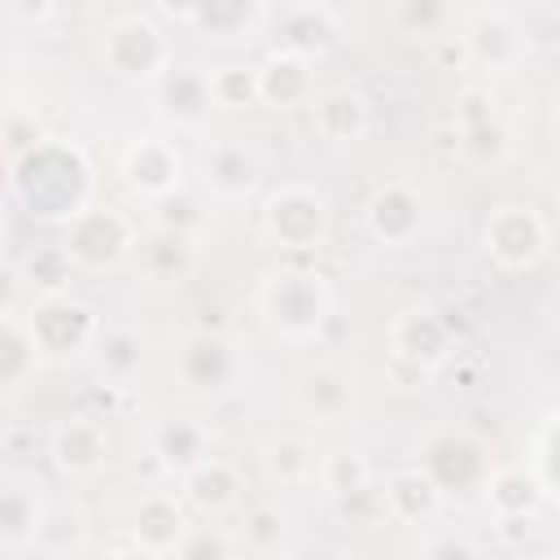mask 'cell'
I'll return each instance as SVG.
<instances>
[{"mask_svg": "<svg viewBox=\"0 0 560 560\" xmlns=\"http://www.w3.org/2000/svg\"><path fill=\"white\" fill-rule=\"evenodd\" d=\"M262 472H267L271 486H284V490L311 486L315 472H319L315 446L302 442V438H271V442L262 446Z\"/></svg>", "mask_w": 560, "mask_h": 560, "instance_id": "d4e9b609", "label": "cell"}, {"mask_svg": "<svg viewBox=\"0 0 560 560\" xmlns=\"http://www.w3.org/2000/svg\"><path fill=\"white\" fill-rule=\"evenodd\" d=\"M26 332L39 350V359H74L96 346L101 315L70 293H44L26 315Z\"/></svg>", "mask_w": 560, "mask_h": 560, "instance_id": "8992f818", "label": "cell"}, {"mask_svg": "<svg viewBox=\"0 0 560 560\" xmlns=\"http://www.w3.org/2000/svg\"><path fill=\"white\" fill-rule=\"evenodd\" d=\"M153 451L162 455L166 468L188 472L192 464H201L210 455V438L197 420H166V424L153 429Z\"/></svg>", "mask_w": 560, "mask_h": 560, "instance_id": "83f0119b", "label": "cell"}, {"mask_svg": "<svg viewBox=\"0 0 560 560\" xmlns=\"http://www.w3.org/2000/svg\"><path fill=\"white\" fill-rule=\"evenodd\" d=\"M158 92H162V109L184 122V127H197L214 105H210V88H206V74L201 70H166L158 79Z\"/></svg>", "mask_w": 560, "mask_h": 560, "instance_id": "484cf974", "label": "cell"}, {"mask_svg": "<svg viewBox=\"0 0 560 560\" xmlns=\"http://www.w3.org/2000/svg\"><path fill=\"white\" fill-rule=\"evenodd\" d=\"M70 254L66 249H44V254H35L31 262H26V276L44 289V293H66V276H70Z\"/></svg>", "mask_w": 560, "mask_h": 560, "instance_id": "74e56055", "label": "cell"}, {"mask_svg": "<svg viewBox=\"0 0 560 560\" xmlns=\"http://www.w3.org/2000/svg\"><path fill=\"white\" fill-rule=\"evenodd\" d=\"M398 13H402V22H407L416 35H433V31L446 26L451 0H398Z\"/></svg>", "mask_w": 560, "mask_h": 560, "instance_id": "ab89813d", "label": "cell"}, {"mask_svg": "<svg viewBox=\"0 0 560 560\" xmlns=\"http://www.w3.org/2000/svg\"><path fill=\"white\" fill-rule=\"evenodd\" d=\"M179 175H184V158L171 140H158V136H140L127 144L122 153V179L140 192V197H166L179 188Z\"/></svg>", "mask_w": 560, "mask_h": 560, "instance_id": "9a60e30c", "label": "cell"}, {"mask_svg": "<svg viewBox=\"0 0 560 560\" xmlns=\"http://www.w3.org/2000/svg\"><path fill=\"white\" fill-rule=\"evenodd\" d=\"M389 341H394V359L398 363H411L420 376L433 372L438 363H446L451 354V324L429 311V306H407L394 324H389Z\"/></svg>", "mask_w": 560, "mask_h": 560, "instance_id": "7c38bea8", "label": "cell"}, {"mask_svg": "<svg viewBox=\"0 0 560 560\" xmlns=\"http://www.w3.org/2000/svg\"><path fill=\"white\" fill-rule=\"evenodd\" d=\"M39 512H44V503L31 490L4 486L0 490V542L4 547H31L35 525H39Z\"/></svg>", "mask_w": 560, "mask_h": 560, "instance_id": "1f68e13d", "label": "cell"}, {"mask_svg": "<svg viewBox=\"0 0 560 560\" xmlns=\"http://www.w3.org/2000/svg\"><path fill=\"white\" fill-rule=\"evenodd\" d=\"M197 206L175 188V192H166V197H153V228H171V232H188L192 236V228H197Z\"/></svg>", "mask_w": 560, "mask_h": 560, "instance_id": "8d00e7d4", "label": "cell"}, {"mask_svg": "<svg viewBox=\"0 0 560 560\" xmlns=\"http://www.w3.org/2000/svg\"><path fill=\"white\" fill-rule=\"evenodd\" d=\"M311 127L328 140V144H350L368 131L372 122V101L354 88H328V92H315L311 101Z\"/></svg>", "mask_w": 560, "mask_h": 560, "instance_id": "e0dca14e", "label": "cell"}, {"mask_svg": "<svg viewBox=\"0 0 560 560\" xmlns=\"http://www.w3.org/2000/svg\"><path fill=\"white\" fill-rule=\"evenodd\" d=\"M420 468L433 477V486L442 494H464V490H481L490 459H486V446L468 429L438 424L420 442Z\"/></svg>", "mask_w": 560, "mask_h": 560, "instance_id": "ba28073f", "label": "cell"}, {"mask_svg": "<svg viewBox=\"0 0 560 560\" xmlns=\"http://www.w3.org/2000/svg\"><path fill=\"white\" fill-rule=\"evenodd\" d=\"M258 9H262V0H197L192 26L210 31L214 39H236L241 31L254 26Z\"/></svg>", "mask_w": 560, "mask_h": 560, "instance_id": "d6a6232c", "label": "cell"}, {"mask_svg": "<svg viewBox=\"0 0 560 560\" xmlns=\"http://www.w3.org/2000/svg\"><path fill=\"white\" fill-rule=\"evenodd\" d=\"M179 477H184V503L197 508L201 516H223V512H232L241 503V477L219 455H206L201 464H192Z\"/></svg>", "mask_w": 560, "mask_h": 560, "instance_id": "7402d4cb", "label": "cell"}, {"mask_svg": "<svg viewBox=\"0 0 560 560\" xmlns=\"http://www.w3.org/2000/svg\"><path fill=\"white\" fill-rule=\"evenodd\" d=\"M481 241H486V254L503 271H525V267H534L547 254L551 232H547V223H542V214L534 206L508 201V206L490 210V219L481 228Z\"/></svg>", "mask_w": 560, "mask_h": 560, "instance_id": "9c48e42d", "label": "cell"}, {"mask_svg": "<svg viewBox=\"0 0 560 560\" xmlns=\"http://www.w3.org/2000/svg\"><path fill=\"white\" fill-rule=\"evenodd\" d=\"M337 39H341V22L319 0H302V4L284 9V18H280V48L298 52L306 61H319L324 52H332Z\"/></svg>", "mask_w": 560, "mask_h": 560, "instance_id": "2e32d148", "label": "cell"}, {"mask_svg": "<svg viewBox=\"0 0 560 560\" xmlns=\"http://www.w3.org/2000/svg\"><path fill=\"white\" fill-rule=\"evenodd\" d=\"M459 149H464V158L477 162V166H499V162H508V153H512V131H508V127L499 122V114H494V118H486V122L459 127Z\"/></svg>", "mask_w": 560, "mask_h": 560, "instance_id": "d590c367", "label": "cell"}, {"mask_svg": "<svg viewBox=\"0 0 560 560\" xmlns=\"http://www.w3.org/2000/svg\"><path fill=\"white\" fill-rule=\"evenodd\" d=\"M131 258H136L140 280H149V284H175V280H184V276L192 271V262H197V245H192L188 232L153 228L144 241H136Z\"/></svg>", "mask_w": 560, "mask_h": 560, "instance_id": "ac0fdd59", "label": "cell"}, {"mask_svg": "<svg viewBox=\"0 0 560 560\" xmlns=\"http://www.w3.org/2000/svg\"><path fill=\"white\" fill-rule=\"evenodd\" d=\"M293 407L298 416H306L311 424H350L359 394H354V376L337 363H315L298 376L293 385Z\"/></svg>", "mask_w": 560, "mask_h": 560, "instance_id": "30bf717a", "label": "cell"}, {"mask_svg": "<svg viewBox=\"0 0 560 560\" xmlns=\"http://www.w3.org/2000/svg\"><path fill=\"white\" fill-rule=\"evenodd\" d=\"M18 284H22V276L0 262V315H13V306H18Z\"/></svg>", "mask_w": 560, "mask_h": 560, "instance_id": "ee69618b", "label": "cell"}, {"mask_svg": "<svg viewBox=\"0 0 560 560\" xmlns=\"http://www.w3.org/2000/svg\"><path fill=\"white\" fill-rule=\"evenodd\" d=\"M61 249L70 254L74 267H88V271H109L118 262L131 258L136 249V223L114 210V206H83L79 214L66 219V241Z\"/></svg>", "mask_w": 560, "mask_h": 560, "instance_id": "5b68a950", "label": "cell"}, {"mask_svg": "<svg viewBox=\"0 0 560 560\" xmlns=\"http://www.w3.org/2000/svg\"><path fill=\"white\" fill-rule=\"evenodd\" d=\"M158 9L184 26H192V13H197V0H158Z\"/></svg>", "mask_w": 560, "mask_h": 560, "instance_id": "f6af8a7d", "label": "cell"}, {"mask_svg": "<svg viewBox=\"0 0 560 560\" xmlns=\"http://www.w3.org/2000/svg\"><path fill=\"white\" fill-rule=\"evenodd\" d=\"M284 534H289V516L276 508V503H254L245 508L241 516V547L254 551V556H276L284 547Z\"/></svg>", "mask_w": 560, "mask_h": 560, "instance_id": "836d02e7", "label": "cell"}, {"mask_svg": "<svg viewBox=\"0 0 560 560\" xmlns=\"http://www.w3.org/2000/svg\"><path fill=\"white\" fill-rule=\"evenodd\" d=\"M420 551L424 556H477V542H468V538H433Z\"/></svg>", "mask_w": 560, "mask_h": 560, "instance_id": "7bdbcfd3", "label": "cell"}, {"mask_svg": "<svg viewBox=\"0 0 560 560\" xmlns=\"http://www.w3.org/2000/svg\"><path fill=\"white\" fill-rule=\"evenodd\" d=\"M39 363V350L26 332V319H13V315H0V389H13L22 385Z\"/></svg>", "mask_w": 560, "mask_h": 560, "instance_id": "f1b7e54d", "label": "cell"}, {"mask_svg": "<svg viewBox=\"0 0 560 560\" xmlns=\"http://www.w3.org/2000/svg\"><path fill=\"white\" fill-rule=\"evenodd\" d=\"M311 66H315V61L276 48V52L258 66V101H267L271 109L306 105V101L315 96V74H311Z\"/></svg>", "mask_w": 560, "mask_h": 560, "instance_id": "44dd1931", "label": "cell"}, {"mask_svg": "<svg viewBox=\"0 0 560 560\" xmlns=\"http://www.w3.org/2000/svg\"><path fill=\"white\" fill-rule=\"evenodd\" d=\"M206 88L214 109H249L258 101V66H245V61L214 66L206 70Z\"/></svg>", "mask_w": 560, "mask_h": 560, "instance_id": "4dcf8cb0", "label": "cell"}, {"mask_svg": "<svg viewBox=\"0 0 560 560\" xmlns=\"http://www.w3.org/2000/svg\"><path fill=\"white\" fill-rule=\"evenodd\" d=\"M96 363H101V376L109 385H127L136 372H140V337L131 328H101L96 346H92Z\"/></svg>", "mask_w": 560, "mask_h": 560, "instance_id": "f546056e", "label": "cell"}, {"mask_svg": "<svg viewBox=\"0 0 560 560\" xmlns=\"http://www.w3.org/2000/svg\"><path fill=\"white\" fill-rule=\"evenodd\" d=\"M363 219H368V232H372L381 245L402 249V245H411V241L420 236V228H424V201H420V192H416L407 179H389V184H381V188L368 197Z\"/></svg>", "mask_w": 560, "mask_h": 560, "instance_id": "4fadbf2b", "label": "cell"}, {"mask_svg": "<svg viewBox=\"0 0 560 560\" xmlns=\"http://www.w3.org/2000/svg\"><path fill=\"white\" fill-rule=\"evenodd\" d=\"M481 494H486V508H490L494 521H508V516H529L534 521L538 503L547 499L538 477L529 472V464H508V468L486 472Z\"/></svg>", "mask_w": 560, "mask_h": 560, "instance_id": "cb8c5ba5", "label": "cell"}, {"mask_svg": "<svg viewBox=\"0 0 560 560\" xmlns=\"http://www.w3.org/2000/svg\"><path fill=\"white\" fill-rule=\"evenodd\" d=\"M13 192L39 219H70L92 201V166L74 144L35 140L13 158Z\"/></svg>", "mask_w": 560, "mask_h": 560, "instance_id": "6da1fadb", "label": "cell"}, {"mask_svg": "<svg viewBox=\"0 0 560 560\" xmlns=\"http://www.w3.org/2000/svg\"><path fill=\"white\" fill-rule=\"evenodd\" d=\"M464 52L477 70L486 74H508L521 66L525 57V31L512 13L503 9H481L468 26H464Z\"/></svg>", "mask_w": 560, "mask_h": 560, "instance_id": "8fae6325", "label": "cell"}, {"mask_svg": "<svg viewBox=\"0 0 560 560\" xmlns=\"http://www.w3.org/2000/svg\"><path fill=\"white\" fill-rule=\"evenodd\" d=\"M241 542H232L223 529H206V525H188L175 542V556H232Z\"/></svg>", "mask_w": 560, "mask_h": 560, "instance_id": "f35d334b", "label": "cell"}, {"mask_svg": "<svg viewBox=\"0 0 560 560\" xmlns=\"http://www.w3.org/2000/svg\"><path fill=\"white\" fill-rule=\"evenodd\" d=\"M52 464L66 477H92L105 468V424L92 416L61 420L52 429Z\"/></svg>", "mask_w": 560, "mask_h": 560, "instance_id": "ffe728a7", "label": "cell"}, {"mask_svg": "<svg viewBox=\"0 0 560 560\" xmlns=\"http://www.w3.org/2000/svg\"><path fill=\"white\" fill-rule=\"evenodd\" d=\"M551 451H556V416H547V420H542V429H538V446H534V464H529V472L538 477V486H542V494H547V499H556Z\"/></svg>", "mask_w": 560, "mask_h": 560, "instance_id": "60d3db41", "label": "cell"}, {"mask_svg": "<svg viewBox=\"0 0 560 560\" xmlns=\"http://www.w3.org/2000/svg\"><path fill=\"white\" fill-rule=\"evenodd\" d=\"M262 179V162L258 153L228 136V140H210L206 153H201V184L210 188V197L219 201H245Z\"/></svg>", "mask_w": 560, "mask_h": 560, "instance_id": "5bb4252c", "label": "cell"}, {"mask_svg": "<svg viewBox=\"0 0 560 560\" xmlns=\"http://www.w3.org/2000/svg\"><path fill=\"white\" fill-rule=\"evenodd\" d=\"M175 376H179L184 394H192V398H223L241 385L245 354L223 332L192 328L175 346Z\"/></svg>", "mask_w": 560, "mask_h": 560, "instance_id": "277c9868", "label": "cell"}, {"mask_svg": "<svg viewBox=\"0 0 560 560\" xmlns=\"http://www.w3.org/2000/svg\"><path fill=\"white\" fill-rule=\"evenodd\" d=\"M328 306H332V293H328L324 276L306 271V267L276 271L258 289V311L271 324V332H280L284 341H311L324 328Z\"/></svg>", "mask_w": 560, "mask_h": 560, "instance_id": "7a4b0ae2", "label": "cell"}, {"mask_svg": "<svg viewBox=\"0 0 560 560\" xmlns=\"http://www.w3.org/2000/svg\"><path fill=\"white\" fill-rule=\"evenodd\" d=\"M83 547H88V525H83V512L79 508L57 503V508H44L39 512L31 551H44V556H79Z\"/></svg>", "mask_w": 560, "mask_h": 560, "instance_id": "4316f807", "label": "cell"}, {"mask_svg": "<svg viewBox=\"0 0 560 560\" xmlns=\"http://www.w3.org/2000/svg\"><path fill=\"white\" fill-rule=\"evenodd\" d=\"M101 61L114 79L127 83H158L171 70V39L149 18H118L101 35Z\"/></svg>", "mask_w": 560, "mask_h": 560, "instance_id": "52a82bcc", "label": "cell"}, {"mask_svg": "<svg viewBox=\"0 0 560 560\" xmlns=\"http://www.w3.org/2000/svg\"><path fill=\"white\" fill-rule=\"evenodd\" d=\"M381 499H385V516L398 521V525H424L442 512V490L433 486V477L416 464V468H394L381 486Z\"/></svg>", "mask_w": 560, "mask_h": 560, "instance_id": "d6986e66", "label": "cell"}, {"mask_svg": "<svg viewBox=\"0 0 560 560\" xmlns=\"http://www.w3.org/2000/svg\"><path fill=\"white\" fill-rule=\"evenodd\" d=\"M315 481H319V486H324L332 499H341V494L363 490V486L372 481V464H368L359 451L337 446V451L319 455V472H315Z\"/></svg>", "mask_w": 560, "mask_h": 560, "instance_id": "e575fe53", "label": "cell"}, {"mask_svg": "<svg viewBox=\"0 0 560 560\" xmlns=\"http://www.w3.org/2000/svg\"><path fill=\"white\" fill-rule=\"evenodd\" d=\"M494 118V101L486 88H464L459 101H455V127H472V122H486Z\"/></svg>", "mask_w": 560, "mask_h": 560, "instance_id": "b9f144b4", "label": "cell"}, {"mask_svg": "<svg viewBox=\"0 0 560 560\" xmlns=\"http://www.w3.org/2000/svg\"><path fill=\"white\" fill-rule=\"evenodd\" d=\"M262 232H267V241L276 249L311 254L332 232V206L311 184H280L262 201Z\"/></svg>", "mask_w": 560, "mask_h": 560, "instance_id": "3957f363", "label": "cell"}, {"mask_svg": "<svg viewBox=\"0 0 560 560\" xmlns=\"http://www.w3.org/2000/svg\"><path fill=\"white\" fill-rule=\"evenodd\" d=\"M188 529V516H184V503L175 494H144L136 516H131V534H136V547L149 551V556H175V542L179 534Z\"/></svg>", "mask_w": 560, "mask_h": 560, "instance_id": "603a6c76", "label": "cell"}]
</instances>
